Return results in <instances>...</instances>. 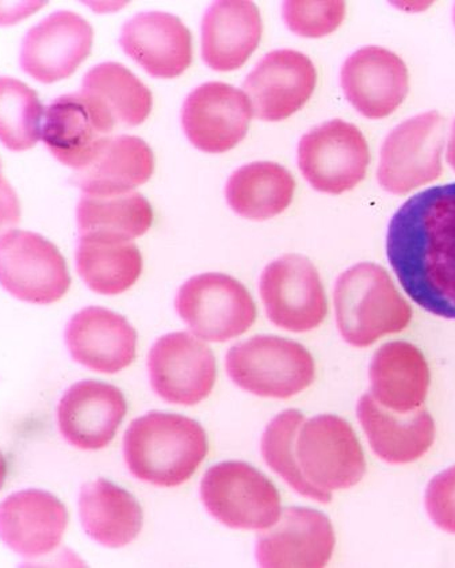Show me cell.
Here are the masks:
<instances>
[{"label":"cell","mask_w":455,"mask_h":568,"mask_svg":"<svg viewBox=\"0 0 455 568\" xmlns=\"http://www.w3.org/2000/svg\"><path fill=\"white\" fill-rule=\"evenodd\" d=\"M386 253L410 298L455 320V183L411 196L387 227Z\"/></svg>","instance_id":"1"},{"label":"cell","mask_w":455,"mask_h":568,"mask_svg":"<svg viewBox=\"0 0 455 568\" xmlns=\"http://www.w3.org/2000/svg\"><path fill=\"white\" fill-rule=\"evenodd\" d=\"M209 453L206 432L194 419L151 412L134 419L124 437V458L134 477L175 487L193 477Z\"/></svg>","instance_id":"2"},{"label":"cell","mask_w":455,"mask_h":568,"mask_svg":"<svg viewBox=\"0 0 455 568\" xmlns=\"http://www.w3.org/2000/svg\"><path fill=\"white\" fill-rule=\"evenodd\" d=\"M336 324L344 342L366 348L407 328L411 306L384 267L360 263L344 271L334 290Z\"/></svg>","instance_id":"3"},{"label":"cell","mask_w":455,"mask_h":568,"mask_svg":"<svg viewBox=\"0 0 455 568\" xmlns=\"http://www.w3.org/2000/svg\"><path fill=\"white\" fill-rule=\"evenodd\" d=\"M225 366L236 386L263 398H292L316 376L315 359L304 345L270 335L233 345Z\"/></svg>","instance_id":"4"},{"label":"cell","mask_w":455,"mask_h":568,"mask_svg":"<svg viewBox=\"0 0 455 568\" xmlns=\"http://www.w3.org/2000/svg\"><path fill=\"white\" fill-rule=\"evenodd\" d=\"M209 514L232 529L264 530L280 520L281 497L266 475L243 462L209 468L201 481Z\"/></svg>","instance_id":"5"},{"label":"cell","mask_w":455,"mask_h":568,"mask_svg":"<svg viewBox=\"0 0 455 568\" xmlns=\"http://www.w3.org/2000/svg\"><path fill=\"white\" fill-rule=\"evenodd\" d=\"M175 307L196 337L212 343L244 335L256 320L249 290L225 274L193 276L178 292Z\"/></svg>","instance_id":"6"},{"label":"cell","mask_w":455,"mask_h":568,"mask_svg":"<svg viewBox=\"0 0 455 568\" xmlns=\"http://www.w3.org/2000/svg\"><path fill=\"white\" fill-rule=\"evenodd\" d=\"M371 160L365 135L343 120L312 129L299 144L301 174L320 193L340 195L355 189L364 181Z\"/></svg>","instance_id":"7"},{"label":"cell","mask_w":455,"mask_h":568,"mask_svg":"<svg viewBox=\"0 0 455 568\" xmlns=\"http://www.w3.org/2000/svg\"><path fill=\"white\" fill-rule=\"evenodd\" d=\"M296 459L307 481L325 493L350 489L366 473L364 449L352 425L334 415L313 417L301 425Z\"/></svg>","instance_id":"8"},{"label":"cell","mask_w":455,"mask_h":568,"mask_svg":"<svg viewBox=\"0 0 455 568\" xmlns=\"http://www.w3.org/2000/svg\"><path fill=\"white\" fill-rule=\"evenodd\" d=\"M0 281L16 298L37 305L58 302L71 286L70 271L58 246L27 231L2 234Z\"/></svg>","instance_id":"9"},{"label":"cell","mask_w":455,"mask_h":568,"mask_svg":"<svg viewBox=\"0 0 455 568\" xmlns=\"http://www.w3.org/2000/svg\"><path fill=\"white\" fill-rule=\"evenodd\" d=\"M444 144L445 122L438 113L417 115L393 129L381 148V187L403 195L438 179Z\"/></svg>","instance_id":"10"},{"label":"cell","mask_w":455,"mask_h":568,"mask_svg":"<svg viewBox=\"0 0 455 568\" xmlns=\"http://www.w3.org/2000/svg\"><path fill=\"white\" fill-rule=\"evenodd\" d=\"M260 292L269 320L281 329L310 332L327 317V295L317 270L310 258L296 253L264 268Z\"/></svg>","instance_id":"11"},{"label":"cell","mask_w":455,"mask_h":568,"mask_svg":"<svg viewBox=\"0 0 455 568\" xmlns=\"http://www.w3.org/2000/svg\"><path fill=\"white\" fill-rule=\"evenodd\" d=\"M153 392L170 404L193 406L212 393L218 378L211 348L188 332L160 337L149 356Z\"/></svg>","instance_id":"12"},{"label":"cell","mask_w":455,"mask_h":568,"mask_svg":"<svg viewBox=\"0 0 455 568\" xmlns=\"http://www.w3.org/2000/svg\"><path fill=\"white\" fill-rule=\"evenodd\" d=\"M115 129L107 111L80 91L49 104L41 139L61 164L79 171L94 162Z\"/></svg>","instance_id":"13"},{"label":"cell","mask_w":455,"mask_h":568,"mask_svg":"<svg viewBox=\"0 0 455 568\" xmlns=\"http://www.w3.org/2000/svg\"><path fill=\"white\" fill-rule=\"evenodd\" d=\"M252 115L245 92L211 82L190 92L182 108V126L196 150L225 153L247 135Z\"/></svg>","instance_id":"14"},{"label":"cell","mask_w":455,"mask_h":568,"mask_svg":"<svg viewBox=\"0 0 455 568\" xmlns=\"http://www.w3.org/2000/svg\"><path fill=\"white\" fill-rule=\"evenodd\" d=\"M94 30L73 11L61 10L29 30L21 49V67L41 83L70 78L89 58Z\"/></svg>","instance_id":"15"},{"label":"cell","mask_w":455,"mask_h":568,"mask_svg":"<svg viewBox=\"0 0 455 568\" xmlns=\"http://www.w3.org/2000/svg\"><path fill=\"white\" fill-rule=\"evenodd\" d=\"M317 71L304 53L282 49L264 55L243 84L256 119L276 122L289 119L310 101Z\"/></svg>","instance_id":"16"},{"label":"cell","mask_w":455,"mask_h":568,"mask_svg":"<svg viewBox=\"0 0 455 568\" xmlns=\"http://www.w3.org/2000/svg\"><path fill=\"white\" fill-rule=\"evenodd\" d=\"M335 532L330 518L310 508H287L273 527L257 537L261 567H324L334 552Z\"/></svg>","instance_id":"17"},{"label":"cell","mask_w":455,"mask_h":568,"mask_svg":"<svg viewBox=\"0 0 455 568\" xmlns=\"http://www.w3.org/2000/svg\"><path fill=\"white\" fill-rule=\"evenodd\" d=\"M344 95L366 119L391 115L408 92V71L397 54L366 47L350 55L342 68Z\"/></svg>","instance_id":"18"},{"label":"cell","mask_w":455,"mask_h":568,"mask_svg":"<svg viewBox=\"0 0 455 568\" xmlns=\"http://www.w3.org/2000/svg\"><path fill=\"white\" fill-rule=\"evenodd\" d=\"M69 510L53 494L22 490L0 506V532L12 551L23 558L46 557L60 546L69 527Z\"/></svg>","instance_id":"19"},{"label":"cell","mask_w":455,"mask_h":568,"mask_svg":"<svg viewBox=\"0 0 455 568\" xmlns=\"http://www.w3.org/2000/svg\"><path fill=\"white\" fill-rule=\"evenodd\" d=\"M128 410L124 394L108 383L82 381L67 390L58 407L61 435L73 447H108Z\"/></svg>","instance_id":"20"},{"label":"cell","mask_w":455,"mask_h":568,"mask_svg":"<svg viewBox=\"0 0 455 568\" xmlns=\"http://www.w3.org/2000/svg\"><path fill=\"white\" fill-rule=\"evenodd\" d=\"M73 361L92 372L117 374L136 359L138 332L125 317L100 306L85 307L67 325Z\"/></svg>","instance_id":"21"},{"label":"cell","mask_w":455,"mask_h":568,"mask_svg":"<svg viewBox=\"0 0 455 568\" xmlns=\"http://www.w3.org/2000/svg\"><path fill=\"white\" fill-rule=\"evenodd\" d=\"M120 44L150 75L174 79L193 60L192 33L169 12H140L122 28Z\"/></svg>","instance_id":"22"},{"label":"cell","mask_w":455,"mask_h":568,"mask_svg":"<svg viewBox=\"0 0 455 568\" xmlns=\"http://www.w3.org/2000/svg\"><path fill=\"white\" fill-rule=\"evenodd\" d=\"M360 423L378 458L392 465L421 459L433 446L435 424L426 409L396 413L365 394L356 406Z\"/></svg>","instance_id":"23"},{"label":"cell","mask_w":455,"mask_h":568,"mask_svg":"<svg viewBox=\"0 0 455 568\" xmlns=\"http://www.w3.org/2000/svg\"><path fill=\"white\" fill-rule=\"evenodd\" d=\"M263 33L261 11L252 2H214L202 20V58L214 71L247 63Z\"/></svg>","instance_id":"24"},{"label":"cell","mask_w":455,"mask_h":568,"mask_svg":"<svg viewBox=\"0 0 455 568\" xmlns=\"http://www.w3.org/2000/svg\"><path fill=\"white\" fill-rule=\"evenodd\" d=\"M368 376L372 397L396 413L419 410L432 382L426 357L405 342L383 345L373 356Z\"/></svg>","instance_id":"25"},{"label":"cell","mask_w":455,"mask_h":568,"mask_svg":"<svg viewBox=\"0 0 455 568\" xmlns=\"http://www.w3.org/2000/svg\"><path fill=\"white\" fill-rule=\"evenodd\" d=\"M155 156L149 144L134 135H117L98 158L73 174L72 181L84 194L114 196L131 193L150 181Z\"/></svg>","instance_id":"26"},{"label":"cell","mask_w":455,"mask_h":568,"mask_svg":"<svg viewBox=\"0 0 455 568\" xmlns=\"http://www.w3.org/2000/svg\"><path fill=\"white\" fill-rule=\"evenodd\" d=\"M79 511L85 534L104 547L131 545L143 529L144 515L138 499L107 479L82 487Z\"/></svg>","instance_id":"27"},{"label":"cell","mask_w":455,"mask_h":568,"mask_svg":"<svg viewBox=\"0 0 455 568\" xmlns=\"http://www.w3.org/2000/svg\"><path fill=\"white\" fill-rule=\"evenodd\" d=\"M296 181L285 166L255 162L233 172L226 183L228 205L243 219L266 221L291 206Z\"/></svg>","instance_id":"28"},{"label":"cell","mask_w":455,"mask_h":568,"mask_svg":"<svg viewBox=\"0 0 455 568\" xmlns=\"http://www.w3.org/2000/svg\"><path fill=\"white\" fill-rule=\"evenodd\" d=\"M77 267L92 292L119 295L138 282L143 273V256L132 241L80 237Z\"/></svg>","instance_id":"29"},{"label":"cell","mask_w":455,"mask_h":568,"mask_svg":"<svg viewBox=\"0 0 455 568\" xmlns=\"http://www.w3.org/2000/svg\"><path fill=\"white\" fill-rule=\"evenodd\" d=\"M83 94L107 111L115 128L143 123L152 110V94L125 65L103 63L92 68L83 79Z\"/></svg>","instance_id":"30"},{"label":"cell","mask_w":455,"mask_h":568,"mask_svg":"<svg viewBox=\"0 0 455 568\" xmlns=\"http://www.w3.org/2000/svg\"><path fill=\"white\" fill-rule=\"evenodd\" d=\"M80 237L132 241L150 231L153 212L139 193L114 196L84 194L78 205Z\"/></svg>","instance_id":"31"},{"label":"cell","mask_w":455,"mask_h":568,"mask_svg":"<svg viewBox=\"0 0 455 568\" xmlns=\"http://www.w3.org/2000/svg\"><path fill=\"white\" fill-rule=\"evenodd\" d=\"M305 422L303 413L289 409L280 413L267 425L262 436V455L267 466L280 475L300 496L315 499L320 504L331 503V493L313 486L304 477L296 459V438Z\"/></svg>","instance_id":"32"},{"label":"cell","mask_w":455,"mask_h":568,"mask_svg":"<svg viewBox=\"0 0 455 568\" xmlns=\"http://www.w3.org/2000/svg\"><path fill=\"white\" fill-rule=\"evenodd\" d=\"M36 91L14 78L0 80V135L11 151H27L42 135L46 116Z\"/></svg>","instance_id":"33"},{"label":"cell","mask_w":455,"mask_h":568,"mask_svg":"<svg viewBox=\"0 0 455 568\" xmlns=\"http://www.w3.org/2000/svg\"><path fill=\"white\" fill-rule=\"evenodd\" d=\"M287 28L305 39H320L341 27L346 17L343 2H285L282 6Z\"/></svg>","instance_id":"34"},{"label":"cell","mask_w":455,"mask_h":568,"mask_svg":"<svg viewBox=\"0 0 455 568\" xmlns=\"http://www.w3.org/2000/svg\"><path fill=\"white\" fill-rule=\"evenodd\" d=\"M426 508L432 520L441 529L455 534V466L436 475L429 481Z\"/></svg>","instance_id":"35"},{"label":"cell","mask_w":455,"mask_h":568,"mask_svg":"<svg viewBox=\"0 0 455 568\" xmlns=\"http://www.w3.org/2000/svg\"><path fill=\"white\" fill-rule=\"evenodd\" d=\"M447 162L448 164L452 165V169L455 171V122L453 126L451 141H448Z\"/></svg>","instance_id":"36"}]
</instances>
